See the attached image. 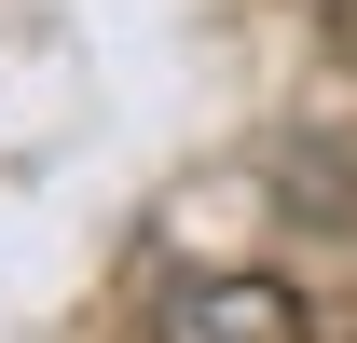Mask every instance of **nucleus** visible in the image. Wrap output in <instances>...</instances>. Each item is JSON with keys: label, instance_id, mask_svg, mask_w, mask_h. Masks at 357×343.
Wrapping results in <instances>:
<instances>
[{"label": "nucleus", "instance_id": "1", "mask_svg": "<svg viewBox=\"0 0 357 343\" xmlns=\"http://www.w3.org/2000/svg\"><path fill=\"white\" fill-rule=\"evenodd\" d=\"M151 343H316L289 275H178L151 302Z\"/></svg>", "mask_w": 357, "mask_h": 343}, {"label": "nucleus", "instance_id": "2", "mask_svg": "<svg viewBox=\"0 0 357 343\" xmlns=\"http://www.w3.org/2000/svg\"><path fill=\"white\" fill-rule=\"evenodd\" d=\"M330 55H344V69H357V0H330Z\"/></svg>", "mask_w": 357, "mask_h": 343}]
</instances>
